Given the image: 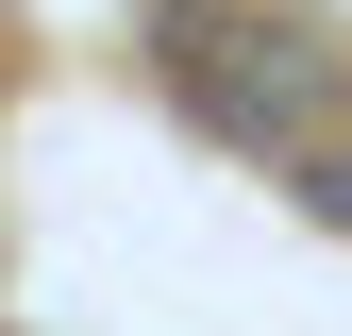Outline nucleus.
Returning a JSON list of instances; mask_svg holds the SVG:
<instances>
[{"mask_svg": "<svg viewBox=\"0 0 352 336\" xmlns=\"http://www.w3.org/2000/svg\"><path fill=\"white\" fill-rule=\"evenodd\" d=\"M168 51V84L218 118V135H269L285 168L319 151V135H352L336 118V84H352V51L319 17H285V0H185V34H151Z\"/></svg>", "mask_w": 352, "mask_h": 336, "instance_id": "obj_1", "label": "nucleus"}, {"mask_svg": "<svg viewBox=\"0 0 352 336\" xmlns=\"http://www.w3.org/2000/svg\"><path fill=\"white\" fill-rule=\"evenodd\" d=\"M285 185H302V219H336V235H352V135H319V151L285 168Z\"/></svg>", "mask_w": 352, "mask_h": 336, "instance_id": "obj_2", "label": "nucleus"}]
</instances>
